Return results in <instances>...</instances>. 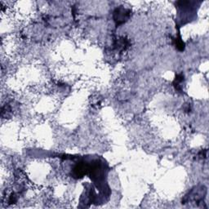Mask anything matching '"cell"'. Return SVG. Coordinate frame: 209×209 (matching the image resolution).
Instances as JSON below:
<instances>
[{
  "label": "cell",
  "mask_w": 209,
  "mask_h": 209,
  "mask_svg": "<svg viewBox=\"0 0 209 209\" xmlns=\"http://www.w3.org/2000/svg\"><path fill=\"white\" fill-rule=\"evenodd\" d=\"M173 42H174L175 47L178 50H180V51H183L184 50V48H185V43L183 42V41L180 39V37H179V38L176 37V39H173Z\"/></svg>",
  "instance_id": "2"
},
{
  "label": "cell",
  "mask_w": 209,
  "mask_h": 209,
  "mask_svg": "<svg viewBox=\"0 0 209 209\" xmlns=\"http://www.w3.org/2000/svg\"><path fill=\"white\" fill-rule=\"evenodd\" d=\"M183 80H184V76H183L182 75H176V78H175V80H174V82H173V84H174V86H175V88H176V90H179V91L181 90L180 88V84L182 83Z\"/></svg>",
  "instance_id": "3"
},
{
  "label": "cell",
  "mask_w": 209,
  "mask_h": 209,
  "mask_svg": "<svg viewBox=\"0 0 209 209\" xmlns=\"http://www.w3.org/2000/svg\"><path fill=\"white\" fill-rule=\"evenodd\" d=\"M131 16V10L125 8L124 7L120 6L114 11L113 18L116 26H119L123 25L129 19Z\"/></svg>",
  "instance_id": "1"
}]
</instances>
